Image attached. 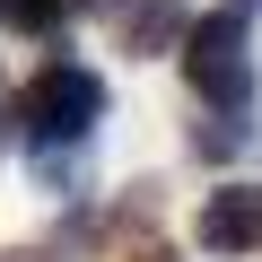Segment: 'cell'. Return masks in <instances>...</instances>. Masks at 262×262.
I'll return each mask as SVG.
<instances>
[{"instance_id": "6da1fadb", "label": "cell", "mask_w": 262, "mask_h": 262, "mask_svg": "<svg viewBox=\"0 0 262 262\" xmlns=\"http://www.w3.org/2000/svg\"><path fill=\"white\" fill-rule=\"evenodd\" d=\"M253 9L262 0H219V9L184 18L175 35V61H184V88L201 114H236L262 96V61H253Z\"/></svg>"}, {"instance_id": "7a4b0ae2", "label": "cell", "mask_w": 262, "mask_h": 262, "mask_svg": "<svg viewBox=\"0 0 262 262\" xmlns=\"http://www.w3.org/2000/svg\"><path fill=\"white\" fill-rule=\"evenodd\" d=\"M96 122H105V79L70 53H53L18 96H9V131L27 149H88L96 140Z\"/></svg>"}, {"instance_id": "3957f363", "label": "cell", "mask_w": 262, "mask_h": 262, "mask_svg": "<svg viewBox=\"0 0 262 262\" xmlns=\"http://www.w3.org/2000/svg\"><path fill=\"white\" fill-rule=\"evenodd\" d=\"M192 236H201V253H219V262L262 253V184H219V192H201Z\"/></svg>"}, {"instance_id": "277c9868", "label": "cell", "mask_w": 262, "mask_h": 262, "mask_svg": "<svg viewBox=\"0 0 262 262\" xmlns=\"http://www.w3.org/2000/svg\"><path fill=\"white\" fill-rule=\"evenodd\" d=\"M96 9H114V44L131 53V61H158V53H175V35H184V0H96Z\"/></svg>"}, {"instance_id": "5b68a950", "label": "cell", "mask_w": 262, "mask_h": 262, "mask_svg": "<svg viewBox=\"0 0 262 262\" xmlns=\"http://www.w3.org/2000/svg\"><path fill=\"white\" fill-rule=\"evenodd\" d=\"M245 149H262V122H253V105L192 122V158H201V166H227V158H245Z\"/></svg>"}, {"instance_id": "8992f818", "label": "cell", "mask_w": 262, "mask_h": 262, "mask_svg": "<svg viewBox=\"0 0 262 262\" xmlns=\"http://www.w3.org/2000/svg\"><path fill=\"white\" fill-rule=\"evenodd\" d=\"M88 9H96V0H0V27H9V35H61Z\"/></svg>"}, {"instance_id": "52a82bcc", "label": "cell", "mask_w": 262, "mask_h": 262, "mask_svg": "<svg viewBox=\"0 0 262 262\" xmlns=\"http://www.w3.org/2000/svg\"><path fill=\"white\" fill-rule=\"evenodd\" d=\"M0 140H9V105H0Z\"/></svg>"}]
</instances>
